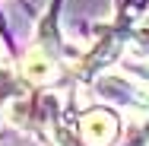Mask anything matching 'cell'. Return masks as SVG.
Segmentation results:
<instances>
[{
	"label": "cell",
	"instance_id": "cell-1",
	"mask_svg": "<svg viewBox=\"0 0 149 146\" xmlns=\"http://www.w3.org/2000/svg\"><path fill=\"white\" fill-rule=\"evenodd\" d=\"M79 133H83V140L92 146H111L118 140L120 133V124L114 111H108V108H95L89 115L83 117V124H79Z\"/></svg>",
	"mask_w": 149,
	"mask_h": 146
},
{
	"label": "cell",
	"instance_id": "cell-3",
	"mask_svg": "<svg viewBox=\"0 0 149 146\" xmlns=\"http://www.w3.org/2000/svg\"><path fill=\"white\" fill-rule=\"evenodd\" d=\"M124 146H149V117H130L127 133H124Z\"/></svg>",
	"mask_w": 149,
	"mask_h": 146
},
{
	"label": "cell",
	"instance_id": "cell-2",
	"mask_svg": "<svg viewBox=\"0 0 149 146\" xmlns=\"http://www.w3.org/2000/svg\"><path fill=\"white\" fill-rule=\"evenodd\" d=\"M22 76L29 80L32 86H45L57 76V67H54V57L45 51V48H29L26 57H22Z\"/></svg>",
	"mask_w": 149,
	"mask_h": 146
}]
</instances>
